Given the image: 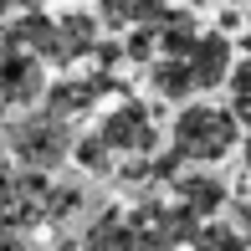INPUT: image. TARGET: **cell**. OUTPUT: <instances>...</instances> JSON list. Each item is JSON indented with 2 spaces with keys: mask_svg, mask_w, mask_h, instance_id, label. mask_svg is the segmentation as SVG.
I'll return each instance as SVG.
<instances>
[{
  "mask_svg": "<svg viewBox=\"0 0 251 251\" xmlns=\"http://www.w3.org/2000/svg\"><path fill=\"white\" fill-rule=\"evenodd\" d=\"M5 149L16 154L21 164L56 175V169H62L67 159H72V149H77L72 118L51 113L47 102H41V108H26V113H16V118L5 123Z\"/></svg>",
  "mask_w": 251,
  "mask_h": 251,
  "instance_id": "1",
  "label": "cell"
},
{
  "mask_svg": "<svg viewBox=\"0 0 251 251\" xmlns=\"http://www.w3.org/2000/svg\"><path fill=\"white\" fill-rule=\"evenodd\" d=\"M241 118H236L231 108H215V102H195L190 98V108H179L175 118V149L190 159V164H215V159L236 154L241 149Z\"/></svg>",
  "mask_w": 251,
  "mask_h": 251,
  "instance_id": "2",
  "label": "cell"
},
{
  "mask_svg": "<svg viewBox=\"0 0 251 251\" xmlns=\"http://www.w3.org/2000/svg\"><path fill=\"white\" fill-rule=\"evenodd\" d=\"M47 67L36 51L16 47V41L0 36V113H26L47 98Z\"/></svg>",
  "mask_w": 251,
  "mask_h": 251,
  "instance_id": "3",
  "label": "cell"
},
{
  "mask_svg": "<svg viewBox=\"0 0 251 251\" xmlns=\"http://www.w3.org/2000/svg\"><path fill=\"white\" fill-rule=\"evenodd\" d=\"M98 133L113 144L118 154H159V123L144 102H118L102 113Z\"/></svg>",
  "mask_w": 251,
  "mask_h": 251,
  "instance_id": "4",
  "label": "cell"
},
{
  "mask_svg": "<svg viewBox=\"0 0 251 251\" xmlns=\"http://www.w3.org/2000/svg\"><path fill=\"white\" fill-rule=\"evenodd\" d=\"M0 36L16 41V47H26V51H36L41 62H51V67H56V56H62V26H56L41 5H26Z\"/></svg>",
  "mask_w": 251,
  "mask_h": 251,
  "instance_id": "5",
  "label": "cell"
},
{
  "mask_svg": "<svg viewBox=\"0 0 251 251\" xmlns=\"http://www.w3.org/2000/svg\"><path fill=\"white\" fill-rule=\"evenodd\" d=\"M190 67H195L200 93H215V87L231 77V67H236V47H231V36H226V31H205V36L195 41V51H190Z\"/></svg>",
  "mask_w": 251,
  "mask_h": 251,
  "instance_id": "6",
  "label": "cell"
},
{
  "mask_svg": "<svg viewBox=\"0 0 251 251\" xmlns=\"http://www.w3.org/2000/svg\"><path fill=\"white\" fill-rule=\"evenodd\" d=\"M41 210H47V226H67V221H77V215L93 221V215L102 210V200H98V190L87 185V179H62V185L47 190Z\"/></svg>",
  "mask_w": 251,
  "mask_h": 251,
  "instance_id": "7",
  "label": "cell"
},
{
  "mask_svg": "<svg viewBox=\"0 0 251 251\" xmlns=\"http://www.w3.org/2000/svg\"><path fill=\"white\" fill-rule=\"evenodd\" d=\"M133 246H139V226H133V215L113 210V205H102L82 226V251H133Z\"/></svg>",
  "mask_w": 251,
  "mask_h": 251,
  "instance_id": "8",
  "label": "cell"
},
{
  "mask_svg": "<svg viewBox=\"0 0 251 251\" xmlns=\"http://www.w3.org/2000/svg\"><path fill=\"white\" fill-rule=\"evenodd\" d=\"M56 26H62L56 67H72V62H82V56H93L102 47V16L98 10H67V16H56Z\"/></svg>",
  "mask_w": 251,
  "mask_h": 251,
  "instance_id": "9",
  "label": "cell"
},
{
  "mask_svg": "<svg viewBox=\"0 0 251 251\" xmlns=\"http://www.w3.org/2000/svg\"><path fill=\"white\" fill-rule=\"evenodd\" d=\"M175 200H185L190 210H200L205 221H210L215 210H226V205H231V190H226V179H215L210 169H185V175L175 179Z\"/></svg>",
  "mask_w": 251,
  "mask_h": 251,
  "instance_id": "10",
  "label": "cell"
},
{
  "mask_svg": "<svg viewBox=\"0 0 251 251\" xmlns=\"http://www.w3.org/2000/svg\"><path fill=\"white\" fill-rule=\"evenodd\" d=\"M98 16L113 31H133V26H164L175 10L169 0H98Z\"/></svg>",
  "mask_w": 251,
  "mask_h": 251,
  "instance_id": "11",
  "label": "cell"
},
{
  "mask_svg": "<svg viewBox=\"0 0 251 251\" xmlns=\"http://www.w3.org/2000/svg\"><path fill=\"white\" fill-rule=\"evenodd\" d=\"M149 87H154L164 102H190V98L200 93L190 56H159V62H149Z\"/></svg>",
  "mask_w": 251,
  "mask_h": 251,
  "instance_id": "12",
  "label": "cell"
},
{
  "mask_svg": "<svg viewBox=\"0 0 251 251\" xmlns=\"http://www.w3.org/2000/svg\"><path fill=\"white\" fill-rule=\"evenodd\" d=\"M72 164L82 169V175H93V179H113V175H118V149H113V144L93 128V133H82V139H77Z\"/></svg>",
  "mask_w": 251,
  "mask_h": 251,
  "instance_id": "13",
  "label": "cell"
},
{
  "mask_svg": "<svg viewBox=\"0 0 251 251\" xmlns=\"http://www.w3.org/2000/svg\"><path fill=\"white\" fill-rule=\"evenodd\" d=\"M200 36H205L200 21H195V16H185V10H175V16L159 26V56H190Z\"/></svg>",
  "mask_w": 251,
  "mask_h": 251,
  "instance_id": "14",
  "label": "cell"
},
{
  "mask_svg": "<svg viewBox=\"0 0 251 251\" xmlns=\"http://www.w3.org/2000/svg\"><path fill=\"white\" fill-rule=\"evenodd\" d=\"M195 251H246L251 241L241 236V226H226V221H200V231H195V241H190Z\"/></svg>",
  "mask_w": 251,
  "mask_h": 251,
  "instance_id": "15",
  "label": "cell"
},
{
  "mask_svg": "<svg viewBox=\"0 0 251 251\" xmlns=\"http://www.w3.org/2000/svg\"><path fill=\"white\" fill-rule=\"evenodd\" d=\"M123 51H128V62L149 67V62H154V51H159V26H133L128 36H123Z\"/></svg>",
  "mask_w": 251,
  "mask_h": 251,
  "instance_id": "16",
  "label": "cell"
},
{
  "mask_svg": "<svg viewBox=\"0 0 251 251\" xmlns=\"http://www.w3.org/2000/svg\"><path fill=\"white\" fill-rule=\"evenodd\" d=\"M16 205H26V169L16 164H0V210H16Z\"/></svg>",
  "mask_w": 251,
  "mask_h": 251,
  "instance_id": "17",
  "label": "cell"
},
{
  "mask_svg": "<svg viewBox=\"0 0 251 251\" xmlns=\"http://www.w3.org/2000/svg\"><path fill=\"white\" fill-rule=\"evenodd\" d=\"M226 87H231V108H236V118H246V113H251V62H236L231 77H226Z\"/></svg>",
  "mask_w": 251,
  "mask_h": 251,
  "instance_id": "18",
  "label": "cell"
},
{
  "mask_svg": "<svg viewBox=\"0 0 251 251\" xmlns=\"http://www.w3.org/2000/svg\"><path fill=\"white\" fill-rule=\"evenodd\" d=\"M231 221L241 226V236L251 241V200H236V210H231Z\"/></svg>",
  "mask_w": 251,
  "mask_h": 251,
  "instance_id": "19",
  "label": "cell"
},
{
  "mask_svg": "<svg viewBox=\"0 0 251 251\" xmlns=\"http://www.w3.org/2000/svg\"><path fill=\"white\" fill-rule=\"evenodd\" d=\"M241 159L251 164V128H246V139H241Z\"/></svg>",
  "mask_w": 251,
  "mask_h": 251,
  "instance_id": "20",
  "label": "cell"
},
{
  "mask_svg": "<svg viewBox=\"0 0 251 251\" xmlns=\"http://www.w3.org/2000/svg\"><path fill=\"white\" fill-rule=\"evenodd\" d=\"M21 5H41V0H21Z\"/></svg>",
  "mask_w": 251,
  "mask_h": 251,
  "instance_id": "21",
  "label": "cell"
},
{
  "mask_svg": "<svg viewBox=\"0 0 251 251\" xmlns=\"http://www.w3.org/2000/svg\"><path fill=\"white\" fill-rule=\"evenodd\" d=\"M246 31H251V10H246Z\"/></svg>",
  "mask_w": 251,
  "mask_h": 251,
  "instance_id": "22",
  "label": "cell"
},
{
  "mask_svg": "<svg viewBox=\"0 0 251 251\" xmlns=\"http://www.w3.org/2000/svg\"><path fill=\"white\" fill-rule=\"evenodd\" d=\"M0 144H5V128H0Z\"/></svg>",
  "mask_w": 251,
  "mask_h": 251,
  "instance_id": "23",
  "label": "cell"
}]
</instances>
